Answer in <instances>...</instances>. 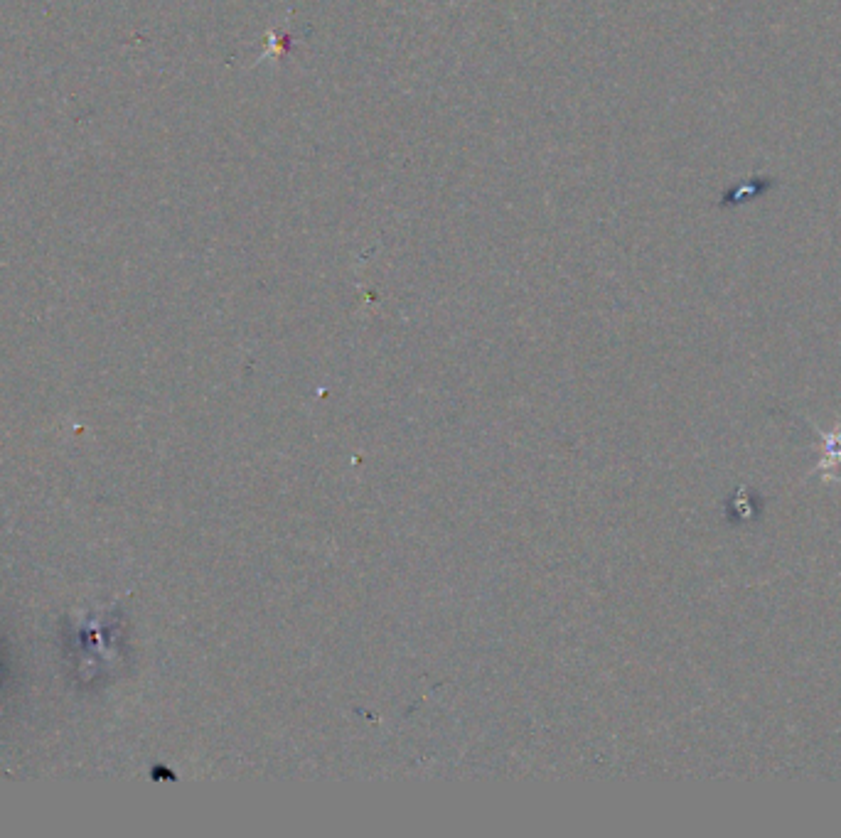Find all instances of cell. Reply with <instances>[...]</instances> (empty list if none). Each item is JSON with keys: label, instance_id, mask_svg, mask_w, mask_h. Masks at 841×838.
Segmentation results:
<instances>
[{"label": "cell", "instance_id": "cell-1", "mask_svg": "<svg viewBox=\"0 0 841 838\" xmlns=\"http://www.w3.org/2000/svg\"><path fill=\"white\" fill-rule=\"evenodd\" d=\"M819 435H822V445H824V455H822V463H819L817 472L824 477V480H834V470L841 467V428L837 431H827L824 433L822 428H817Z\"/></svg>", "mask_w": 841, "mask_h": 838}]
</instances>
